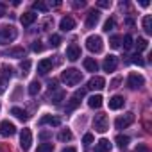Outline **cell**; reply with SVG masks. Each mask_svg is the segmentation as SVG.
<instances>
[{
    "mask_svg": "<svg viewBox=\"0 0 152 152\" xmlns=\"http://www.w3.org/2000/svg\"><path fill=\"white\" fill-rule=\"evenodd\" d=\"M15 132H16V127L9 120H4L2 124H0V134L2 136H13Z\"/></svg>",
    "mask_w": 152,
    "mask_h": 152,
    "instance_id": "9",
    "label": "cell"
},
{
    "mask_svg": "<svg viewBox=\"0 0 152 152\" xmlns=\"http://www.w3.org/2000/svg\"><path fill=\"white\" fill-rule=\"evenodd\" d=\"M102 100H104V99H102L100 95H93V97L88 99V106L93 107V109H99V107L102 106Z\"/></svg>",
    "mask_w": 152,
    "mask_h": 152,
    "instance_id": "20",
    "label": "cell"
},
{
    "mask_svg": "<svg viewBox=\"0 0 152 152\" xmlns=\"http://www.w3.org/2000/svg\"><path fill=\"white\" fill-rule=\"evenodd\" d=\"M4 91H6V81L0 79V93H4Z\"/></svg>",
    "mask_w": 152,
    "mask_h": 152,
    "instance_id": "45",
    "label": "cell"
},
{
    "mask_svg": "<svg viewBox=\"0 0 152 152\" xmlns=\"http://www.w3.org/2000/svg\"><path fill=\"white\" fill-rule=\"evenodd\" d=\"M63 99H64V91H56V93L52 95V102H54V104H61Z\"/></svg>",
    "mask_w": 152,
    "mask_h": 152,
    "instance_id": "32",
    "label": "cell"
},
{
    "mask_svg": "<svg viewBox=\"0 0 152 152\" xmlns=\"http://www.w3.org/2000/svg\"><path fill=\"white\" fill-rule=\"evenodd\" d=\"M48 136H50V132H48V131H43V132H39V138H41V140H47Z\"/></svg>",
    "mask_w": 152,
    "mask_h": 152,
    "instance_id": "46",
    "label": "cell"
},
{
    "mask_svg": "<svg viewBox=\"0 0 152 152\" xmlns=\"http://www.w3.org/2000/svg\"><path fill=\"white\" fill-rule=\"evenodd\" d=\"M6 9H7L6 4H0V16H4V15H6Z\"/></svg>",
    "mask_w": 152,
    "mask_h": 152,
    "instance_id": "47",
    "label": "cell"
},
{
    "mask_svg": "<svg viewBox=\"0 0 152 152\" xmlns=\"http://www.w3.org/2000/svg\"><path fill=\"white\" fill-rule=\"evenodd\" d=\"M93 127H95L97 132H106V131L109 129V118H107V115L99 113V115L93 118Z\"/></svg>",
    "mask_w": 152,
    "mask_h": 152,
    "instance_id": "3",
    "label": "cell"
},
{
    "mask_svg": "<svg viewBox=\"0 0 152 152\" xmlns=\"http://www.w3.org/2000/svg\"><path fill=\"white\" fill-rule=\"evenodd\" d=\"M31 145H32V132H31V129H23L20 134V147L23 152H27L31 148Z\"/></svg>",
    "mask_w": 152,
    "mask_h": 152,
    "instance_id": "6",
    "label": "cell"
},
{
    "mask_svg": "<svg viewBox=\"0 0 152 152\" xmlns=\"http://www.w3.org/2000/svg\"><path fill=\"white\" fill-rule=\"evenodd\" d=\"M6 56L9 57H16V59H22L25 57V50L22 47H15V48H9V52H6Z\"/></svg>",
    "mask_w": 152,
    "mask_h": 152,
    "instance_id": "19",
    "label": "cell"
},
{
    "mask_svg": "<svg viewBox=\"0 0 152 152\" xmlns=\"http://www.w3.org/2000/svg\"><path fill=\"white\" fill-rule=\"evenodd\" d=\"M115 141H116V145H118L120 148H125V147L129 145V141H131V138H129V136H122V134H118Z\"/></svg>",
    "mask_w": 152,
    "mask_h": 152,
    "instance_id": "24",
    "label": "cell"
},
{
    "mask_svg": "<svg viewBox=\"0 0 152 152\" xmlns=\"http://www.w3.org/2000/svg\"><path fill=\"white\" fill-rule=\"evenodd\" d=\"M61 152H77V150H75L73 147H66V148H63Z\"/></svg>",
    "mask_w": 152,
    "mask_h": 152,
    "instance_id": "48",
    "label": "cell"
},
{
    "mask_svg": "<svg viewBox=\"0 0 152 152\" xmlns=\"http://www.w3.org/2000/svg\"><path fill=\"white\" fill-rule=\"evenodd\" d=\"M32 7H34L36 11H41V13H47V11H48V6H47L45 2H41V0L34 2V4H32Z\"/></svg>",
    "mask_w": 152,
    "mask_h": 152,
    "instance_id": "28",
    "label": "cell"
},
{
    "mask_svg": "<svg viewBox=\"0 0 152 152\" xmlns=\"http://www.w3.org/2000/svg\"><path fill=\"white\" fill-rule=\"evenodd\" d=\"M83 79V73L79 70H75V68H68L61 73V81L66 84V86H77Z\"/></svg>",
    "mask_w": 152,
    "mask_h": 152,
    "instance_id": "1",
    "label": "cell"
},
{
    "mask_svg": "<svg viewBox=\"0 0 152 152\" xmlns=\"http://www.w3.org/2000/svg\"><path fill=\"white\" fill-rule=\"evenodd\" d=\"M32 50H34V52H41V50H43V45H41L39 41H34V43H32Z\"/></svg>",
    "mask_w": 152,
    "mask_h": 152,
    "instance_id": "42",
    "label": "cell"
},
{
    "mask_svg": "<svg viewBox=\"0 0 152 152\" xmlns=\"http://www.w3.org/2000/svg\"><path fill=\"white\" fill-rule=\"evenodd\" d=\"M73 27H75V20H73L72 16H64V18L59 22V29H61V31H64V32L72 31Z\"/></svg>",
    "mask_w": 152,
    "mask_h": 152,
    "instance_id": "14",
    "label": "cell"
},
{
    "mask_svg": "<svg viewBox=\"0 0 152 152\" xmlns=\"http://www.w3.org/2000/svg\"><path fill=\"white\" fill-rule=\"evenodd\" d=\"M66 57H68L70 61H77V59L81 57V47H79L77 43H72V45L66 48Z\"/></svg>",
    "mask_w": 152,
    "mask_h": 152,
    "instance_id": "8",
    "label": "cell"
},
{
    "mask_svg": "<svg viewBox=\"0 0 152 152\" xmlns=\"http://www.w3.org/2000/svg\"><path fill=\"white\" fill-rule=\"evenodd\" d=\"M136 152H148V148H147L145 145H138V147H136Z\"/></svg>",
    "mask_w": 152,
    "mask_h": 152,
    "instance_id": "44",
    "label": "cell"
},
{
    "mask_svg": "<svg viewBox=\"0 0 152 152\" xmlns=\"http://www.w3.org/2000/svg\"><path fill=\"white\" fill-rule=\"evenodd\" d=\"M88 88H90V90H102V88H106V81H104V77H99V75L91 77L90 83H88Z\"/></svg>",
    "mask_w": 152,
    "mask_h": 152,
    "instance_id": "12",
    "label": "cell"
},
{
    "mask_svg": "<svg viewBox=\"0 0 152 152\" xmlns=\"http://www.w3.org/2000/svg\"><path fill=\"white\" fill-rule=\"evenodd\" d=\"M143 84H145V79L141 77L140 73H131V75H129V79H127V86H129L131 90H140Z\"/></svg>",
    "mask_w": 152,
    "mask_h": 152,
    "instance_id": "7",
    "label": "cell"
},
{
    "mask_svg": "<svg viewBox=\"0 0 152 152\" xmlns=\"http://www.w3.org/2000/svg\"><path fill=\"white\" fill-rule=\"evenodd\" d=\"M131 63H134V64H138V66H143V64H145V61H143V59H141V57H140L138 54H136V56H132Z\"/></svg>",
    "mask_w": 152,
    "mask_h": 152,
    "instance_id": "38",
    "label": "cell"
},
{
    "mask_svg": "<svg viewBox=\"0 0 152 152\" xmlns=\"http://www.w3.org/2000/svg\"><path fill=\"white\" fill-rule=\"evenodd\" d=\"M84 95H86V88H81V90H77V91H75V95H73V97L79 100V99H83Z\"/></svg>",
    "mask_w": 152,
    "mask_h": 152,
    "instance_id": "41",
    "label": "cell"
},
{
    "mask_svg": "<svg viewBox=\"0 0 152 152\" xmlns=\"http://www.w3.org/2000/svg\"><path fill=\"white\" fill-rule=\"evenodd\" d=\"M61 141H70L72 138H73V134H72V131L70 129H63L61 132H59V136H57Z\"/></svg>",
    "mask_w": 152,
    "mask_h": 152,
    "instance_id": "26",
    "label": "cell"
},
{
    "mask_svg": "<svg viewBox=\"0 0 152 152\" xmlns=\"http://www.w3.org/2000/svg\"><path fill=\"white\" fill-rule=\"evenodd\" d=\"M2 72H4V75H6V77H13V68H11V66L4 64V66H2Z\"/></svg>",
    "mask_w": 152,
    "mask_h": 152,
    "instance_id": "39",
    "label": "cell"
},
{
    "mask_svg": "<svg viewBox=\"0 0 152 152\" xmlns=\"http://www.w3.org/2000/svg\"><path fill=\"white\" fill-rule=\"evenodd\" d=\"M50 45L57 48V47L61 45V36H59V34H52V36H50Z\"/></svg>",
    "mask_w": 152,
    "mask_h": 152,
    "instance_id": "33",
    "label": "cell"
},
{
    "mask_svg": "<svg viewBox=\"0 0 152 152\" xmlns=\"http://www.w3.org/2000/svg\"><path fill=\"white\" fill-rule=\"evenodd\" d=\"M134 122V113H125V115H122V116H118L116 120H115V127L116 129H125V127H129L131 124Z\"/></svg>",
    "mask_w": 152,
    "mask_h": 152,
    "instance_id": "5",
    "label": "cell"
},
{
    "mask_svg": "<svg viewBox=\"0 0 152 152\" xmlns=\"http://www.w3.org/2000/svg\"><path fill=\"white\" fill-rule=\"evenodd\" d=\"M97 6L102 7V9H107V7H111V2H109V0H99Z\"/></svg>",
    "mask_w": 152,
    "mask_h": 152,
    "instance_id": "40",
    "label": "cell"
},
{
    "mask_svg": "<svg viewBox=\"0 0 152 152\" xmlns=\"http://www.w3.org/2000/svg\"><path fill=\"white\" fill-rule=\"evenodd\" d=\"M36 152H54V145L52 143H41V145H38Z\"/></svg>",
    "mask_w": 152,
    "mask_h": 152,
    "instance_id": "30",
    "label": "cell"
},
{
    "mask_svg": "<svg viewBox=\"0 0 152 152\" xmlns=\"http://www.w3.org/2000/svg\"><path fill=\"white\" fill-rule=\"evenodd\" d=\"M86 48H88L90 52H95V54L102 52V48H104L102 38H100V36H90V38L86 39Z\"/></svg>",
    "mask_w": 152,
    "mask_h": 152,
    "instance_id": "4",
    "label": "cell"
},
{
    "mask_svg": "<svg viewBox=\"0 0 152 152\" xmlns=\"http://www.w3.org/2000/svg\"><path fill=\"white\" fill-rule=\"evenodd\" d=\"M52 66H54L52 59H41V61L38 63V72H39L41 75H45V73H48V72L52 70Z\"/></svg>",
    "mask_w": 152,
    "mask_h": 152,
    "instance_id": "15",
    "label": "cell"
},
{
    "mask_svg": "<svg viewBox=\"0 0 152 152\" xmlns=\"http://www.w3.org/2000/svg\"><path fill=\"white\" fill-rule=\"evenodd\" d=\"M143 31H145L147 34H152V16H150V15H147V16L143 18Z\"/></svg>",
    "mask_w": 152,
    "mask_h": 152,
    "instance_id": "23",
    "label": "cell"
},
{
    "mask_svg": "<svg viewBox=\"0 0 152 152\" xmlns=\"http://www.w3.org/2000/svg\"><path fill=\"white\" fill-rule=\"evenodd\" d=\"M39 90H41L39 81H32V83L29 84V93H31V95H38V93H39Z\"/></svg>",
    "mask_w": 152,
    "mask_h": 152,
    "instance_id": "25",
    "label": "cell"
},
{
    "mask_svg": "<svg viewBox=\"0 0 152 152\" xmlns=\"http://www.w3.org/2000/svg\"><path fill=\"white\" fill-rule=\"evenodd\" d=\"M124 104H125V99H124L122 95H115V97L109 99V109H113V111L124 107Z\"/></svg>",
    "mask_w": 152,
    "mask_h": 152,
    "instance_id": "13",
    "label": "cell"
},
{
    "mask_svg": "<svg viewBox=\"0 0 152 152\" xmlns=\"http://www.w3.org/2000/svg\"><path fill=\"white\" fill-rule=\"evenodd\" d=\"M11 115H15L20 122H27V120H29V115H27L23 109H20V107H13V109H11Z\"/></svg>",
    "mask_w": 152,
    "mask_h": 152,
    "instance_id": "21",
    "label": "cell"
},
{
    "mask_svg": "<svg viewBox=\"0 0 152 152\" xmlns=\"http://www.w3.org/2000/svg\"><path fill=\"white\" fill-rule=\"evenodd\" d=\"M54 125V127H59L61 125V118H57V116H50V115H45V116H41V120H39V125Z\"/></svg>",
    "mask_w": 152,
    "mask_h": 152,
    "instance_id": "16",
    "label": "cell"
},
{
    "mask_svg": "<svg viewBox=\"0 0 152 152\" xmlns=\"http://www.w3.org/2000/svg\"><path fill=\"white\" fill-rule=\"evenodd\" d=\"M120 43H122V38H120V36H113V38L109 39V45H111L113 48H120Z\"/></svg>",
    "mask_w": 152,
    "mask_h": 152,
    "instance_id": "34",
    "label": "cell"
},
{
    "mask_svg": "<svg viewBox=\"0 0 152 152\" xmlns=\"http://www.w3.org/2000/svg\"><path fill=\"white\" fill-rule=\"evenodd\" d=\"M20 68H22V72H23V75H25V73L31 70V61H29V59H23L22 64H20Z\"/></svg>",
    "mask_w": 152,
    "mask_h": 152,
    "instance_id": "35",
    "label": "cell"
},
{
    "mask_svg": "<svg viewBox=\"0 0 152 152\" xmlns=\"http://www.w3.org/2000/svg\"><path fill=\"white\" fill-rule=\"evenodd\" d=\"M148 47V41L145 39V38H138V41H136V48L138 50H145Z\"/></svg>",
    "mask_w": 152,
    "mask_h": 152,
    "instance_id": "31",
    "label": "cell"
},
{
    "mask_svg": "<svg viewBox=\"0 0 152 152\" xmlns=\"http://www.w3.org/2000/svg\"><path fill=\"white\" fill-rule=\"evenodd\" d=\"M99 20H100V13H99L97 9H91V11L88 13V18H86V27H88V29H93V27L99 23Z\"/></svg>",
    "mask_w": 152,
    "mask_h": 152,
    "instance_id": "10",
    "label": "cell"
},
{
    "mask_svg": "<svg viewBox=\"0 0 152 152\" xmlns=\"http://www.w3.org/2000/svg\"><path fill=\"white\" fill-rule=\"evenodd\" d=\"M122 43H124V48H125V50H131V48H132V45H134V39H132V36H131V34H127V36H124Z\"/></svg>",
    "mask_w": 152,
    "mask_h": 152,
    "instance_id": "27",
    "label": "cell"
},
{
    "mask_svg": "<svg viewBox=\"0 0 152 152\" xmlns=\"http://www.w3.org/2000/svg\"><path fill=\"white\" fill-rule=\"evenodd\" d=\"M84 68H86L88 72H97V70H99V64H97V61H95L93 57H86V59H84Z\"/></svg>",
    "mask_w": 152,
    "mask_h": 152,
    "instance_id": "22",
    "label": "cell"
},
{
    "mask_svg": "<svg viewBox=\"0 0 152 152\" xmlns=\"http://www.w3.org/2000/svg\"><path fill=\"white\" fill-rule=\"evenodd\" d=\"M111 141L109 140H106V138H102V140H99L97 141V147H95V150L97 152H109L111 150Z\"/></svg>",
    "mask_w": 152,
    "mask_h": 152,
    "instance_id": "18",
    "label": "cell"
},
{
    "mask_svg": "<svg viewBox=\"0 0 152 152\" xmlns=\"http://www.w3.org/2000/svg\"><path fill=\"white\" fill-rule=\"evenodd\" d=\"M18 36V31L13 25H2L0 27V45H7L11 41H15Z\"/></svg>",
    "mask_w": 152,
    "mask_h": 152,
    "instance_id": "2",
    "label": "cell"
},
{
    "mask_svg": "<svg viewBox=\"0 0 152 152\" xmlns=\"http://www.w3.org/2000/svg\"><path fill=\"white\" fill-rule=\"evenodd\" d=\"M83 143H84L86 147H90V145L93 143V134H90V132H88V134H84V138H83Z\"/></svg>",
    "mask_w": 152,
    "mask_h": 152,
    "instance_id": "37",
    "label": "cell"
},
{
    "mask_svg": "<svg viewBox=\"0 0 152 152\" xmlns=\"http://www.w3.org/2000/svg\"><path fill=\"white\" fill-rule=\"evenodd\" d=\"M73 6H75V7H83L84 2H83V0H81V2H73Z\"/></svg>",
    "mask_w": 152,
    "mask_h": 152,
    "instance_id": "49",
    "label": "cell"
},
{
    "mask_svg": "<svg viewBox=\"0 0 152 152\" xmlns=\"http://www.w3.org/2000/svg\"><path fill=\"white\" fill-rule=\"evenodd\" d=\"M36 18H38V15H34L32 11H29V13H23V15L20 16V22H22L25 27H29L31 23H34V22H36Z\"/></svg>",
    "mask_w": 152,
    "mask_h": 152,
    "instance_id": "17",
    "label": "cell"
},
{
    "mask_svg": "<svg viewBox=\"0 0 152 152\" xmlns=\"http://www.w3.org/2000/svg\"><path fill=\"white\" fill-rule=\"evenodd\" d=\"M116 64H118V57L116 56H107L102 63V68L106 72H115L116 70Z\"/></svg>",
    "mask_w": 152,
    "mask_h": 152,
    "instance_id": "11",
    "label": "cell"
},
{
    "mask_svg": "<svg viewBox=\"0 0 152 152\" xmlns=\"http://www.w3.org/2000/svg\"><path fill=\"white\" fill-rule=\"evenodd\" d=\"M120 83H122V79H120V77H116V79L111 83V88H118V84H120Z\"/></svg>",
    "mask_w": 152,
    "mask_h": 152,
    "instance_id": "43",
    "label": "cell"
},
{
    "mask_svg": "<svg viewBox=\"0 0 152 152\" xmlns=\"http://www.w3.org/2000/svg\"><path fill=\"white\" fill-rule=\"evenodd\" d=\"M113 25H115V22H113V18H109V20L104 22V29H102V31H104V32H109V31L113 29Z\"/></svg>",
    "mask_w": 152,
    "mask_h": 152,
    "instance_id": "36",
    "label": "cell"
},
{
    "mask_svg": "<svg viewBox=\"0 0 152 152\" xmlns=\"http://www.w3.org/2000/svg\"><path fill=\"white\" fill-rule=\"evenodd\" d=\"M77 106H79V100L75 99V97H72L70 102H68V106H66V113H72L73 109H77Z\"/></svg>",
    "mask_w": 152,
    "mask_h": 152,
    "instance_id": "29",
    "label": "cell"
}]
</instances>
